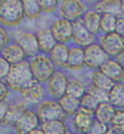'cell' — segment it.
Returning <instances> with one entry per match:
<instances>
[{
  "label": "cell",
  "instance_id": "6da1fadb",
  "mask_svg": "<svg viewBox=\"0 0 124 134\" xmlns=\"http://www.w3.org/2000/svg\"><path fill=\"white\" fill-rule=\"evenodd\" d=\"M33 81H35V78H33L32 71L30 67V62L27 61H22L20 63L13 65L9 76L5 80L9 88L18 92H21L24 88L31 85Z\"/></svg>",
  "mask_w": 124,
  "mask_h": 134
},
{
  "label": "cell",
  "instance_id": "7a4b0ae2",
  "mask_svg": "<svg viewBox=\"0 0 124 134\" xmlns=\"http://www.w3.org/2000/svg\"><path fill=\"white\" fill-rule=\"evenodd\" d=\"M24 5L19 0H6L0 3V21L5 26H16L24 19Z\"/></svg>",
  "mask_w": 124,
  "mask_h": 134
},
{
  "label": "cell",
  "instance_id": "3957f363",
  "mask_svg": "<svg viewBox=\"0 0 124 134\" xmlns=\"http://www.w3.org/2000/svg\"><path fill=\"white\" fill-rule=\"evenodd\" d=\"M30 67L32 71L33 78L40 83L48 82V80L56 72L55 63L46 55H37V56L32 57V60L30 61Z\"/></svg>",
  "mask_w": 124,
  "mask_h": 134
},
{
  "label": "cell",
  "instance_id": "277c9868",
  "mask_svg": "<svg viewBox=\"0 0 124 134\" xmlns=\"http://www.w3.org/2000/svg\"><path fill=\"white\" fill-rule=\"evenodd\" d=\"M36 113H37L41 123L50 122V120H62L66 115V113L63 112L62 107L57 100H43V102H41L37 107Z\"/></svg>",
  "mask_w": 124,
  "mask_h": 134
},
{
  "label": "cell",
  "instance_id": "5b68a950",
  "mask_svg": "<svg viewBox=\"0 0 124 134\" xmlns=\"http://www.w3.org/2000/svg\"><path fill=\"white\" fill-rule=\"evenodd\" d=\"M108 60H109V56L102 48L100 45L93 43L84 48V62H86V66H88L89 68L99 70Z\"/></svg>",
  "mask_w": 124,
  "mask_h": 134
},
{
  "label": "cell",
  "instance_id": "8992f818",
  "mask_svg": "<svg viewBox=\"0 0 124 134\" xmlns=\"http://www.w3.org/2000/svg\"><path fill=\"white\" fill-rule=\"evenodd\" d=\"M86 5L78 0H65L60 5V14L62 19H66L68 21H77L81 16H84ZM87 13V11H86Z\"/></svg>",
  "mask_w": 124,
  "mask_h": 134
},
{
  "label": "cell",
  "instance_id": "52a82bcc",
  "mask_svg": "<svg viewBox=\"0 0 124 134\" xmlns=\"http://www.w3.org/2000/svg\"><path fill=\"white\" fill-rule=\"evenodd\" d=\"M73 42L76 43L78 47H88L93 45L95 41V35L89 31L86 27L83 20H77L73 23Z\"/></svg>",
  "mask_w": 124,
  "mask_h": 134
},
{
  "label": "cell",
  "instance_id": "ba28073f",
  "mask_svg": "<svg viewBox=\"0 0 124 134\" xmlns=\"http://www.w3.org/2000/svg\"><path fill=\"white\" fill-rule=\"evenodd\" d=\"M100 46L108 56L117 57L124 51V37L117 32L104 35L100 37Z\"/></svg>",
  "mask_w": 124,
  "mask_h": 134
},
{
  "label": "cell",
  "instance_id": "9c48e42d",
  "mask_svg": "<svg viewBox=\"0 0 124 134\" xmlns=\"http://www.w3.org/2000/svg\"><path fill=\"white\" fill-rule=\"evenodd\" d=\"M51 31L58 43L67 45V42H70L73 37V23L60 18L52 24Z\"/></svg>",
  "mask_w": 124,
  "mask_h": 134
},
{
  "label": "cell",
  "instance_id": "30bf717a",
  "mask_svg": "<svg viewBox=\"0 0 124 134\" xmlns=\"http://www.w3.org/2000/svg\"><path fill=\"white\" fill-rule=\"evenodd\" d=\"M68 78L67 76L61 71H56L53 73V76L48 80L47 82V92L50 96L53 98H62L66 96L67 85H68Z\"/></svg>",
  "mask_w": 124,
  "mask_h": 134
},
{
  "label": "cell",
  "instance_id": "8fae6325",
  "mask_svg": "<svg viewBox=\"0 0 124 134\" xmlns=\"http://www.w3.org/2000/svg\"><path fill=\"white\" fill-rule=\"evenodd\" d=\"M95 122V113L94 110H89L86 108H80V110L73 115L72 124L80 133L88 134L89 129L92 128L93 123Z\"/></svg>",
  "mask_w": 124,
  "mask_h": 134
},
{
  "label": "cell",
  "instance_id": "7c38bea8",
  "mask_svg": "<svg viewBox=\"0 0 124 134\" xmlns=\"http://www.w3.org/2000/svg\"><path fill=\"white\" fill-rule=\"evenodd\" d=\"M40 118L37 113H35L33 110L26 109L22 117L19 119L18 124L15 125L16 134H30L35 129H38L40 125Z\"/></svg>",
  "mask_w": 124,
  "mask_h": 134
},
{
  "label": "cell",
  "instance_id": "4fadbf2b",
  "mask_svg": "<svg viewBox=\"0 0 124 134\" xmlns=\"http://www.w3.org/2000/svg\"><path fill=\"white\" fill-rule=\"evenodd\" d=\"M16 43L20 47L24 50V52L29 56H37L38 51H40V46H38V40L37 36L31 32H21L18 36Z\"/></svg>",
  "mask_w": 124,
  "mask_h": 134
},
{
  "label": "cell",
  "instance_id": "5bb4252c",
  "mask_svg": "<svg viewBox=\"0 0 124 134\" xmlns=\"http://www.w3.org/2000/svg\"><path fill=\"white\" fill-rule=\"evenodd\" d=\"M43 94H45V90H43L42 85L36 80L21 91V96H22L25 102L26 103H33V104L41 102L43 98Z\"/></svg>",
  "mask_w": 124,
  "mask_h": 134
},
{
  "label": "cell",
  "instance_id": "9a60e30c",
  "mask_svg": "<svg viewBox=\"0 0 124 134\" xmlns=\"http://www.w3.org/2000/svg\"><path fill=\"white\" fill-rule=\"evenodd\" d=\"M99 70L115 83H122V81H124V68L115 60L109 58Z\"/></svg>",
  "mask_w": 124,
  "mask_h": 134
},
{
  "label": "cell",
  "instance_id": "2e32d148",
  "mask_svg": "<svg viewBox=\"0 0 124 134\" xmlns=\"http://www.w3.org/2000/svg\"><path fill=\"white\" fill-rule=\"evenodd\" d=\"M25 56L26 53L18 43H10L8 47L1 50V57L11 65H16V63L25 61Z\"/></svg>",
  "mask_w": 124,
  "mask_h": 134
},
{
  "label": "cell",
  "instance_id": "e0dca14e",
  "mask_svg": "<svg viewBox=\"0 0 124 134\" xmlns=\"http://www.w3.org/2000/svg\"><path fill=\"white\" fill-rule=\"evenodd\" d=\"M37 40H38V46H40V51H42L45 53H51L55 46L57 45V41L53 36L51 29L41 30L37 32Z\"/></svg>",
  "mask_w": 124,
  "mask_h": 134
},
{
  "label": "cell",
  "instance_id": "ac0fdd59",
  "mask_svg": "<svg viewBox=\"0 0 124 134\" xmlns=\"http://www.w3.org/2000/svg\"><path fill=\"white\" fill-rule=\"evenodd\" d=\"M84 65H86V62H84V48L78 47V46H73L70 48L67 68H70L72 71H77V70H81Z\"/></svg>",
  "mask_w": 124,
  "mask_h": 134
},
{
  "label": "cell",
  "instance_id": "d6986e66",
  "mask_svg": "<svg viewBox=\"0 0 124 134\" xmlns=\"http://www.w3.org/2000/svg\"><path fill=\"white\" fill-rule=\"evenodd\" d=\"M68 56H70V47L65 43H57L50 53V58L52 60V62L60 67H67Z\"/></svg>",
  "mask_w": 124,
  "mask_h": 134
},
{
  "label": "cell",
  "instance_id": "ffe728a7",
  "mask_svg": "<svg viewBox=\"0 0 124 134\" xmlns=\"http://www.w3.org/2000/svg\"><path fill=\"white\" fill-rule=\"evenodd\" d=\"M115 112L117 109L114 108V105L110 104L109 102H104V103H100L97 109H95V119L102 122V123H105L108 124L112 122L113 117L115 115Z\"/></svg>",
  "mask_w": 124,
  "mask_h": 134
},
{
  "label": "cell",
  "instance_id": "44dd1931",
  "mask_svg": "<svg viewBox=\"0 0 124 134\" xmlns=\"http://www.w3.org/2000/svg\"><path fill=\"white\" fill-rule=\"evenodd\" d=\"M83 23L86 25V27L91 31L93 35L100 31V20H102V14L98 13L97 10H91V11H87L86 15L83 16Z\"/></svg>",
  "mask_w": 124,
  "mask_h": 134
},
{
  "label": "cell",
  "instance_id": "7402d4cb",
  "mask_svg": "<svg viewBox=\"0 0 124 134\" xmlns=\"http://www.w3.org/2000/svg\"><path fill=\"white\" fill-rule=\"evenodd\" d=\"M25 107L24 104H13L9 107V110L6 115L4 117V119H1V123L5 125H16L19 119L22 117L25 113Z\"/></svg>",
  "mask_w": 124,
  "mask_h": 134
},
{
  "label": "cell",
  "instance_id": "603a6c76",
  "mask_svg": "<svg viewBox=\"0 0 124 134\" xmlns=\"http://www.w3.org/2000/svg\"><path fill=\"white\" fill-rule=\"evenodd\" d=\"M92 85H94L95 87H98L100 90H104V91L109 92L113 86L115 85V82H113L108 76H105L100 70H94L92 72Z\"/></svg>",
  "mask_w": 124,
  "mask_h": 134
},
{
  "label": "cell",
  "instance_id": "cb8c5ba5",
  "mask_svg": "<svg viewBox=\"0 0 124 134\" xmlns=\"http://www.w3.org/2000/svg\"><path fill=\"white\" fill-rule=\"evenodd\" d=\"M98 13L102 14H112V15H119L122 14V1L118 0H104L100 1L99 4L95 6Z\"/></svg>",
  "mask_w": 124,
  "mask_h": 134
},
{
  "label": "cell",
  "instance_id": "d4e9b609",
  "mask_svg": "<svg viewBox=\"0 0 124 134\" xmlns=\"http://www.w3.org/2000/svg\"><path fill=\"white\" fill-rule=\"evenodd\" d=\"M58 103L62 107V109L63 112L66 113V114H76L77 112L80 110L81 108V100L75 98V97H71L66 94V96H63L62 98L58 99Z\"/></svg>",
  "mask_w": 124,
  "mask_h": 134
},
{
  "label": "cell",
  "instance_id": "484cf974",
  "mask_svg": "<svg viewBox=\"0 0 124 134\" xmlns=\"http://www.w3.org/2000/svg\"><path fill=\"white\" fill-rule=\"evenodd\" d=\"M41 129L46 134H67V127L63 120H50L41 123Z\"/></svg>",
  "mask_w": 124,
  "mask_h": 134
},
{
  "label": "cell",
  "instance_id": "4316f807",
  "mask_svg": "<svg viewBox=\"0 0 124 134\" xmlns=\"http://www.w3.org/2000/svg\"><path fill=\"white\" fill-rule=\"evenodd\" d=\"M86 93H87L86 87H84V85L81 81L75 80V78H72V80L68 81L66 94H68V96H71V97H75L77 99H81Z\"/></svg>",
  "mask_w": 124,
  "mask_h": 134
},
{
  "label": "cell",
  "instance_id": "83f0119b",
  "mask_svg": "<svg viewBox=\"0 0 124 134\" xmlns=\"http://www.w3.org/2000/svg\"><path fill=\"white\" fill-rule=\"evenodd\" d=\"M109 103L114 107H124V83H115L109 91Z\"/></svg>",
  "mask_w": 124,
  "mask_h": 134
},
{
  "label": "cell",
  "instance_id": "f1b7e54d",
  "mask_svg": "<svg viewBox=\"0 0 124 134\" xmlns=\"http://www.w3.org/2000/svg\"><path fill=\"white\" fill-rule=\"evenodd\" d=\"M117 20H118V18H117L115 15L102 14V20H100V31H103L104 35L115 32Z\"/></svg>",
  "mask_w": 124,
  "mask_h": 134
},
{
  "label": "cell",
  "instance_id": "f546056e",
  "mask_svg": "<svg viewBox=\"0 0 124 134\" xmlns=\"http://www.w3.org/2000/svg\"><path fill=\"white\" fill-rule=\"evenodd\" d=\"M22 5H24L25 16H27L29 19H36L42 13V9H41L38 1H35V0H25V1H22Z\"/></svg>",
  "mask_w": 124,
  "mask_h": 134
},
{
  "label": "cell",
  "instance_id": "4dcf8cb0",
  "mask_svg": "<svg viewBox=\"0 0 124 134\" xmlns=\"http://www.w3.org/2000/svg\"><path fill=\"white\" fill-rule=\"evenodd\" d=\"M87 93H89L91 96H93L95 98V100L98 103H104V102H109V92L104 91V90H100L98 87H95L94 85H91V86L87 88Z\"/></svg>",
  "mask_w": 124,
  "mask_h": 134
},
{
  "label": "cell",
  "instance_id": "1f68e13d",
  "mask_svg": "<svg viewBox=\"0 0 124 134\" xmlns=\"http://www.w3.org/2000/svg\"><path fill=\"white\" fill-rule=\"evenodd\" d=\"M110 125L119 133H124V109H117L115 115L110 122Z\"/></svg>",
  "mask_w": 124,
  "mask_h": 134
},
{
  "label": "cell",
  "instance_id": "d6a6232c",
  "mask_svg": "<svg viewBox=\"0 0 124 134\" xmlns=\"http://www.w3.org/2000/svg\"><path fill=\"white\" fill-rule=\"evenodd\" d=\"M80 100H81V108H86V109L94 110V112L97 109V107L99 105V103L95 100L94 97L91 96L89 93H86Z\"/></svg>",
  "mask_w": 124,
  "mask_h": 134
},
{
  "label": "cell",
  "instance_id": "836d02e7",
  "mask_svg": "<svg viewBox=\"0 0 124 134\" xmlns=\"http://www.w3.org/2000/svg\"><path fill=\"white\" fill-rule=\"evenodd\" d=\"M108 130H109V128H108V125L105 123H102V122L95 119V122L93 123L88 134H107Z\"/></svg>",
  "mask_w": 124,
  "mask_h": 134
},
{
  "label": "cell",
  "instance_id": "e575fe53",
  "mask_svg": "<svg viewBox=\"0 0 124 134\" xmlns=\"http://www.w3.org/2000/svg\"><path fill=\"white\" fill-rule=\"evenodd\" d=\"M40 6L45 13H53L58 8V1L56 0H40Z\"/></svg>",
  "mask_w": 124,
  "mask_h": 134
},
{
  "label": "cell",
  "instance_id": "d590c367",
  "mask_svg": "<svg viewBox=\"0 0 124 134\" xmlns=\"http://www.w3.org/2000/svg\"><path fill=\"white\" fill-rule=\"evenodd\" d=\"M11 66H13V65L9 63L6 60H4L3 57L0 58V76H1V80H3V81H5V80L8 78L10 71H11Z\"/></svg>",
  "mask_w": 124,
  "mask_h": 134
},
{
  "label": "cell",
  "instance_id": "8d00e7d4",
  "mask_svg": "<svg viewBox=\"0 0 124 134\" xmlns=\"http://www.w3.org/2000/svg\"><path fill=\"white\" fill-rule=\"evenodd\" d=\"M10 45V36L8 31L4 29V27H1L0 29V46H1V50H4L5 47H8Z\"/></svg>",
  "mask_w": 124,
  "mask_h": 134
},
{
  "label": "cell",
  "instance_id": "74e56055",
  "mask_svg": "<svg viewBox=\"0 0 124 134\" xmlns=\"http://www.w3.org/2000/svg\"><path fill=\"white\" fill-rule=\"evenodd\" d=\"M8 96H9V86L6 85V82L1 81V83H0V100L5 102Z\"/></svg>",
  "mask_w": 124,
  "mask_h": 134
},
{
  "label": "cell",
  "instance_id": "f35d334b",
  "mask_svg": "<svg viewBox=\"0 0 124 134\" xmlns=\"http://www.w3.org/2000/svg\"><path fill=\"white\" fill-rule=\"evenodd\" d=\"M115 32L124 37V18H122V16H119V18H118V20H117V27H115Z\"/></svg>",
  "mask_w": 124,
  "mask_h": 134
},
{
  "label": "cell",
  "instance_id": "ab89813d",
  "mask_svg": "<svg viewBox=\"0 0 124 134\" xmlns=\"http://www.w3.org/2000/svg\"><path fill=\"white\" fill-rule=\"evenodd\" d=\"M9 107L10 104H8L6 102H1V110H0V118L4 119V117L6 115L8 110H9Z\"/></svg>",
  "mask_w": 124,
  "mask_h": 134
},
{
  "label": "cell",
  "instance_id": "60d3db41",
  "mask_svg": "<svg viewBox=\"0 0 124 134\" xmlns=\"http://www.w3.org/2000/svg\"><path fill=\"white\" fill-rule=\"evenodd\" d=\"M115 61H117V62L119 63L120 66L124 68V51L120 53V55H118V56L115 57Z\"/></svg>",
  "mask_w": 124,
  "mask_h": 134
},
{
  "label": "cell",
  "instance_id": "b9f144b4",
  "mask_svg": "<svg viewBox=\"0 0 124 134\" xmlns=\"http://www.w3.org/2000/svg\"><path fill=\"white\" fill-rule=\"evenodd\" d=\"M30 134H46V133H45V132H43L41 128H38V129H35L33 132H31Z\"/></svg>",
  "mask_w": 124,
  "mask_h": 134
},
{
  "label": "cell",
  "instance_id": "7bdbcfd3",
  "mask_svg": "<svg viewBox=\"0 0 124 134\" xmlns=\"http://www.w3.org/2000/svg\"><path fill=\"white\" fill-rule=\"evenodd\" d=\"M107 134H122V133H119L118 130H115L114 128H109V130L107 132Z\"/></svg>",
  "mask_w": 124,
  "mask_h": 134
},
{
  "label": "cell",
  "instance_id": "ee69618b",
  "mask_svg": "<svg viewBox=\"0 0 124 134\" xmlns=\"http://www.w3.org/2000/svg\"><path fill=\"white\" fill-rule=\"evenodd\" d=\"M122 11H123V13H124V0H123V1H122Z\"/></svg>",
  "mask_w": 124,
  "mask_h": 134
},
{
  "label": "cell",
  "instance_id": "f6af8a7d",
  "mask_svg": "<svg viewBox=\"0 0 124 134\" xmlns=\"http://www.w3.org/2000/svg\"><path fill=\"white\" fill-rule=\"evenodd\" d=\"M75 134H83V133H75Z\"/></svg>",
  "mask_w": 124,
  "mask_h": 134
}]
</instances>
